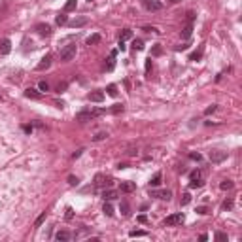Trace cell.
Listing matches in <instances>:
<instances>
[{"label": "cell", "mask_w": 242, "mask_h": 242, "mask_svg": "<svg viewBox=\"0 0 242 242\" xmlns=\"http://www.w3.org/2000/svg\"><path fill=\"white\" fill-rule=\"evenodd\" d=\"M76 51H78L76 44H68L66 47H63V49H61V61H64V63L72 61V59L76 57Z\"/></svg>", "instance_id": "1"}, {"label": "cell", "mask_w": 242, "mask_h": 242, "mask_svg": "<svg viewBox=\"0 0 242 242\" xmlns=\"http://www.w3.org/2000/svg\"><path fill=\"white\" fill-rule=\"evenodd\" d=\"M99 114H102V110H85V112L76 114V121H81V123H85V121H91L93 117H96Z\"/></svg>", "instance_id": "2"}, {"label": "cell", "mask_w": 242, "mask_h": 242, "mask_svg": "<svg viewBox=\"0 0 242 242\" xmlns=\"http://www.w3.org/2000/svg\"><path fill=\"white\" fill-rule=\"evenodd\" d=\"M184 223V214H172V216H168L166 220H165V225L168 227H174V225H182Z\"/></svg>", "instance_id": "3"}, {"label": "cell", "mask_w": 242, "mask_h": 242, "mask_svg": "<svg viewBox=\"0 0 242 242\" xmlns=\"http://www.w3.org/2000/svg\"><path fill=\"white\" fill-rule=\"evenodd\" d=\"M144 8H146L148 12H159L163 10V2H159V0H142Z\"/></svg>", "instance_id": "4"}, {"label": "cell", "mask_w": 242, "mask_h": 242, "mask_svg": "<svg viewBox=\"0 0 242 242\" xmlns=\"http://www.w3.org/2000/svg\"><path fill=\"white\" fill-rule=\"evenodd\" d=\"M227 159V151H220V150H214V151H210V161L214 163V165H217V163H223Z\"/></svg>", "instance_id": "5"}, {"label": "cell", "mask_w": 242, "mask_h": 242, "mask_svg": "<svg viewBox=\"0 0 242 242\" xmlns=\"http://www.w3.org/2000/svg\"><path fill=\"white\" fill-rule=\"evenodd\" d=\"M36 32L40 34V36H49L51 34V27L49 25H45V23H40V25H36Z\"/></svg>", "instance_id": "6"}, {"label": "cell", "mask_w": 242, "mask_h": 242, "mask_svg": "<svg viewBox=\"0 0 242 242\" xmlns=\"http://www.w3.org/2000/svg\"><path fill=\"white\" fill-rule=\"evenodd\" d=\"M10 51H12V42L8 38L0 40V55H8Z\"/></svg>", "instance_id": "7"}, {"label": "cell", "mask_w": 242, "mask_h": 242, "mask_svg": "<svg viewBox=\"0 0 242 242\" xmlns=\"http://www.w3.org/2000/svg\"><path fill=\"white\" fill-rule=\"evenodd\" d=\"M87 99H89L91 102H102V100H104V93H102V91H93V93L87 95Z\"/></svg>", "instance_id": "8"}, {"label": "cell", "mask_w": 242, "mask_h": 242, "mask_svg": "<svg viewBox=\"0 0 242 242\" xmlns=\"http://www.w3.org/2000/svg\"><path fill=\"white\" fill-rule=\"evenodd\" d=\"M49 64H51V55H45V57H42L40 63L36 64V70H45V68H49Z\"/></svg>", "instance_id": "9"}, {"label": "cell", "mask_w": 242, "mask_h": 242, "mask_svg": "<svg viewBox=\"0 0 242 242\" xmlns=\"http://www.w3.org/2000/svg\"><path fill=\"white\" fill-rule=\"evenodd\" d=\"M151 197H157V199H161V201H168V199H170L172 197V193L170 191H151Z\"/></svg>", "instance_id": "10"}, {"label": "cell", "mask_w": 242, "mask_h": 242, "mask_svg": "<svg viewBox=\"0 0 242 242\" xmlns=\"http://www.w3.org/2000/svg\"><path fill=\"white\" fill-rule=\"evenodd\" d=\"M25 96H27V99H32V100H40V99H42V95H40L36 89H27V91H25Z\"/></svg>", "instance_id": "11"}, {"label": "cell", "mask_w": 242, "mask_h": 242, "mask_svg": "<svg viewBox=\"0 0 242 242\" xmlns=\"http://www.w3.org/2000/svg\"><path fill=\"white\" fill-rule=\"evenodd\" d=\"M134 189H136V185L133 182H121V191L123 193H133Z\"/></svg>", "instance_id": "12"}, {"label": "cell", "mask_w": 242, "mask_h": 242, "mask_svg": "<svg viewBox=\"0 0 242 242\" xmlns=\"http://www.w3.org/2000/svg\"><path fill=\"white\" fill-rule=\"evenodd\" d=\"M55 238H57L59 242H66V240H70V238H72V233H68V231H59Z\"/></svg>", "instance_id": "13"}, {"label": "cell", "mask_w": 242, "mask_h": 242, "mask_svg": "<svg viewBox=\"0 0 242 242\" xmlns=\"http://www.w3.org/2000/svg\"><path fill=\"white\" fill-rule=\"evenodd\" d=\"M87 23V17H76L74 21H70V27H74V29H78V27H83Z\"/></svg>", "instance_id": "14"}, {"label": "cell", "mask_w": 242, "mask_h": 242, "mask_svg": "<svg viewBox=\"0 0 242 242\" xmlns=\"http://www.w3.org/2000/svg\"><path fill=\"white\" fill-rule=\"evenodd\" d=\"M191 32H193V23H187V25H185V29H184V32H182V38H184V40H187V38L191 36Z\"/></svg>", "instance_id": "15"}, {"label": "cell", "mask_w": 242, "mask_h": 242, "mask_svg": "<svg viewBox=\"0 0 242 242\" xmlns=\"http://www.w3.org/2000/svg\"><path fill=\"white\" fill-rule=\"evenodd\" d=\"M161 180H163V174L161 172H157L151 180H150V185H153V187H157V185H161Z\"/></svg>", "instance_id": "16"}, {"label": "cell", "mask_w": 242, "mask_h": 242, "mask_svg": "<svg viewBox=\"0 0 242 242\" xmlns=\"http://www.w3.org/2000/svg\"><path fill=\"white\" fill-rule=\"evenodd\" d=\"M100 42V34H91L87 38V45H95V44H99Z\"/></svg>", "instance_id": "17"}, {"label": "cell", "mask_w": 242, "mask_h": 242, "mask_svg": "<svg viewBox=\"0 0 242 242\" xmlns=\"http://www.w3.org/2000/svg\"><path fill=\"white\" fill-rule=\"evenodd\" d=\"M76 4H78V0H68V2L64 4V12H72V10H76Z\"/></svg>", "instance_id": "18"}, {"label": "cell", "mask_w": 242, "mask_h": 242, "mask_svg": "<svg viewBox=\"0 0 242 242\" xmlns=\"http://www.w3.org/2000/svg\"><path fill=\"white\" fill-rule=\"evenodd\" d=\"M102 212H104L106 216H114V206H112L110 202H104V206H102Z\"/></svg>", "instance_id": "19"}, {"label": "cell", "mask_w": 242, "mask_h": 242, "mask_svg": "<svg viewBox=\"0 0 242 242\" xmlns=\"http://www.w3.org/2000/svg\"><path fill=\"white\" fill-rule=\"evenodd\" d=\"M163 53V47H161V44H155L153 45V49H151V57H159Z\"/></svg>", "instance_id": "20"}, {"label": "cell", "mask_w": 242, "mask_h": 242, "mask_svg": "<svg viewBox=\"0 0 242 242\" xmlns=\"http://www.w3.org/2000/svg\"><path fill=\"white\" fill-rule=\"evenodd\" d=\"M102 197H104V201H112V199H115V197H117V193L110 189V191H104V195H102Z\"/></svg>", "instance_id": "21"}, {"label": "cell", "mask_w": 242, "mask_h": 242, "mask_svg": "<svg viewBox=\"0 0 242 242\" xmlns=\"http://www.w3.org/2000/svg\"><path fill=\"white\" fill-rule=\"evenodd\" d=\"M202 57V45L199 47V51H195V53H191V57H189V61H199Z\"/></svg>", "instance_id": "22"}, {"label": "cell", "mask_w": 242, "mask_h": 242, "mask_svg": "<svg viewBox=\"0 0 242 242\" xmlns=\"http://www.w3.org/2000/svg\"><path fill=\"white\" fill-rule=\"evenodd\" d=\"M119 210H121V214H123V216H129L131 214V208H129V204L123 201V202H121V206H119Z\"/></svg>", "instance_id": "23"}, {"label": "cell", "mask_w": 242, "mask_h": 242, "mask_svg": "<svg viewBox=\"0 0 242 242\" xmlns=\"http://www.w3.org/2000/svg\"><path fill=\"white\" fill-rule=\"evenodd\" d=\"M131 36H133V32H131L129 29H125L123 32H121V36H119V40H121V42H125V40H129Z\"/></svg>", "instance_id": "24"}, {"label": "cell", "mask_w": 242, "mask_h": 242, "mask_svg": "<svg viewBox=\"0 0 242 242\" xmlns=\"http://www.w3.org/2000/svg\"><path fill=\"white\" fill-rule=\"evenodd\" d=\"M44 221H45V212H42V214H40V216L36 217V221H34V227H40V225H42Z\"/></svg>", "instance_id": "25"}, {"label": "cell", "mask_w": 242, "mask_h": 242, "mask_svg": "<svg viewBox=\"0 0 242 242\" xmlns=\"http://www.w3.org/2000/svg\"><path fill=\"white\" fill-rule=\"evenodd\" d=\"M66 23H68V17H66L64 13L57 15V25H66Z\"/></svg>", "instance_id": "26"}, {"label": "cell", "mask_w": 242, "mask_h": 242, "mask_svg": "<svg viewBox=\"0 0 242 242\" xmlns=\"http://www.w3.org/2000/svg\"><path fill=\"white\" fill-rule=\"evenodd\" d=\"M133 47H134L136 51H142V49H144V42H142V40H134V42H133Z\"/></svg>", "instance_id": "27"}, {"label": "cell", "mask_w": 242, "mask_h": 242, "mask_svg": "<svg viewBox=\"0 0 242 242\" xmlns=\"http://www.w3.org/2000/svg\"><path fill=\"white\" fill-rule=\"evenodd\" d=\"M182 206H185V204H189L191 202V195H189V193H184V195H182Z\"/></svg>", "instance_id": "28"}, {"label": "cell", "mask_w": 242, "mask_h": 242, "mask_svg": "<svg viewBox=\"0 0 242 242\" xmlns=\"http://www.w3.org/2000/svg\"><path fill=\"white\" fill-rule=\"evenodd\" d=\"M220 187H221V189H233V182H231V180H223V182L220 184Z\"/></svg>", "instance_id": "29"}, {"label": "cell", "mask_w": 242, "mask_h": 242, "mask_svg": "<svg viewBox=\"0 0 242 242\" xmlns=\"http://www.w3.org/2000/svg\"><path fill=\"white\" fill-rule=\"evenodd\" d=\"M104 138H108V133H96V134L93 136V140H95V142H99V140H104Z\"/></svg>", "instance_id": "30"}, {"label": "cell", "mask_w": 242, "mask_h": 242, "mask_svg": "<svg viewBox=\"0 0 242 242\" xmlns=\"http://www.w3.org/2000/svg\"><path fill=\"white\" fill-rule=\"evenodd\" d=\"M108 95L110 96H117V87L112 83V85H108Z\"/></svg>", "instance_id": "31"}, {"label": "cell", "mask_w": 242, "mask_h": 242, "mask_svg": "<svg viewBox=\"0 0 242 242\" xmlns=\"http://www.w3.org/2000/svg\"><path fill=\"white\" fill-rule=\"evenodd\" d=\"M202 184H204V182H202V180H201V178H197V180H191V184H189V185H191V187H193V189H195V187H201V185H202Z\"/></svg>", "instance_id": "32"}, {"label": "cell", "mask_w": 242, "mask_h": 242, "mask_svg": "<svg viewBox=\"0 0 242 242\" xmlns=\"http://www.w3.org/2000/svg\"><path fill=\"white\" fill-rule=\"evenodd\" d=\"M112 114H119V112H123V104H114V108H110Z\"/></svg>", "instance_id": "33"}, {"label": "cell", "mask_w": 242, "mask_h": 242, "mask_svg": "<svg viewBox=\"0 0 242 242\" xmlns=\"http://www.w3.org/2000/svg\"><path fill=\"white\" fill-rule=\"evenodd\" d=\"M146 235H148L146 231H131V233H129V236H133V238H134V236H146Z\"/></svg>", "instance_id": "34"}, {"label": "cell", "mask_w": 242, "mask_h": 242, "mask_svg": "<svg viewBox=\"0 0 242 242\" xmlns=\"http://www.w3.org/2000/svg\"><path fill=\"white\" fill-rule=\"evenodd\" d=\"M216 240L225 242V240H227V233H216Z\"/></svg>", "instance_id": "35"}, {"label": "cell", "mask_w": 242, "mask_h": 242, "mask_svg": "<svg viewBox=\"0 0 242 242\" xmlns=\"http://www.w3.org/2000/svg\"><path fill=\"white\" fill-rule=\"evenodd\" d=\"M64 217H66V220H72V217H74V210H72L70 206L66 208V214H64Z\"/></svg>", "instance_id": "36"}, {"label": "cell", "mask_w": 242, "mask_h": 242, "mask_svg": "<svg viewBox=\"0 0 242 242\" xmlns=\"http://www.w3.org/2000/svg\"><path fill=\"white\" fill-rule=\"evenodd\" d=\"M66 87H68V83H66V81H63V83H59V85H57V91H59V93H64V91H66Z\"/></svg>", "instance_id": "37"}, {"label": "cell", "mask_w": 242, "mask_h": 242, "mask_svg": "<svg viewBox=\"0 0 242 242\" xmlns=\"http://www.w3.org/2000/svg\"><path fill=\"white\" fill-rule=\"evenodd\" d=\"M78 182H80V180H78L76 176H68V184H70V185H78Z\"/></svg>", "instance_id": "38"}, {"label": "cell", "mask_w": 242, "mask_h": 242, "mask_svg": "<svg viewBox=\"0 0 242 242\" xmlns=\"http://www.w3.org/2000/svg\"><path fill=\"white\" fill-rule=\"evenodd\" d=\"M231 208H233V201L229 199V201H225V202H223V210H231Z\"/></svg>", "instance_id": "39"}, {"label": "cell", "mask_w": 242, "mask_h": 242, "mask_svg": "<svg viewBox=\"0 0 242 242\" xmlns=\"http://www.w3.org/2000/svg\"><path fill=\"white\" fill-rule=\"evenodd\" d=\"M189 157H191L193 161H201V159H202V155H201V153H189Z\"/></svg>", "instance_id": "40"}, {"label": "cell", "mask_w": 242, "mask_h": 242, "mask_svg": "<svg viewBox=\"0 0 242 242\" xmlns=\"http://www.w3.org/2000/svg\"><path fill=\"white\" fill-rule=\"evenodd\" d=\"M40 91H47V89H49V85H47V81H40Z\"/></svg>", "instance_id": "41"}, {"label": "cell", "mask_w": 242, "mask_h": 242, "mask_svg": "<svg viewBox=\"0 0 242 242\" xmlns=\"http://www.w3.org/2000/svg\"><path fill=\"white\" fill-rule=\"evenodd\" d=\"M197 178H201V170H193L191 172V180H197Z\"/></svg>", "instance_id": "42"}, {"label": "cell", "mask_w": 242, "mask_h": 242, "mask_svg": "<svg viewBox=\"0 0 242 242\" xmlns=\"http://www.w3.org/2000/svg\"><path fill=\"white\" fill-rule=\"evenodd\" d=\"M216 108H217V106H216V104H212L210 108H206V112H204V114H206V115H208V114H214V112H216Z\"/></svg>", "instance_id": "43"}, {"label": "cell", "mask_w": 242, "mask_h": 242, "mask_svg": "<svg viewBox=\"0 0 242 242\" xmlns=\"http://www.w3.org/2000/svg\"><path fill=\"white\" fill-rule=\"evenodd\" d=\"M197 212H199V214H208V208H206V206H199Z\"/></svg>", "instance_id": "44"}, {"label": "cell", "mask_w": 242, "mask_h": 242, "mask_svg": "<svg viewBox=\"0 0 242 242\" xmlns=\"http://www.w3.org/2000/svg\"><path fill=\"white\" fill-rule=\"evenodd\" d=\"M138 221H140V223H148V217L142 214V216H138Z\"/></svg>", "instance_id": "45"}, {"label": "cell", "mask_w": 242, "mask_h": 242, "mask_svg": "<svg viewBox=\"0 0 242 242\" xmlns=\"http://www.w3.org/2000/svg\"><path fill=\"white\" fill-rule=\"evenodd\" d=\"M193 19H195V13L189 12V13H187V23H193Z\"/></svg>", "instance_id": "46"}, {"label": "cell", "mask_w": 242, "mask_h": 242, "mask_svg": "<svg viewBox=\"0 0 242 242\" xmlns=\"http://www.w3.org/2000/svg\"><path fill=\"white\" fill-rule=\"evenodd\" d=\"M144 30H148V32H159L155 27H144Z\"/></svg>", "instance_id": "47"}, {"label": "cell", "mask_w": 242, "mask_h": 242, "mask_svg": "<svg viewBox=\"0 0 242 242\" xmlns=\"http://www.w3.org/2000/svg\"><path fill=\"white\" fill-rule=\"evenodd\" d=\"M150 68H151V57L146 61V72H150Z\"/></svg>", "instance_id": "48"}, {"label": "cell", "mask_w": 242, "mask_h": 242, "mask_svg": "<svg viewBox=\"0 0 242 242\" xmlns=\"http://www.w3.org/2000/svg\"><path fill=\"white\" fill-rule=\"evenodd\" d=\"M81 151H83V150H78V151H76V153H74V155H72V157H74V159H78V157H80V155H81Z\"/></svg>", "instance_id": "49"}, {"label": "cell", "mask_w": 242, "mask_h": 242, "mask_svg": "<svg viewBox=\"0 0 242 242\" xmlns=\"http://www.w3.org/2000/svg\"><path fill=\"white\" fill-rule=\"evenodd\" d=\"M168 2H172V4H178V2H182V0H168Z\"/></svg>", "instance_id": "50"}, {"label": "cell", "mask_w": 242, "mask_h": 242, "mask_svg": "<svg viewBox=\"0 0 242 242\" xmlns=\"http://www.w3.org/2000/svg\"><path fill=\"white\" fill-rule=\"evenodd\" d=\"M89 2H93V0H89Z\"/></svg>", "instance_id": "51"}]
</instances>
